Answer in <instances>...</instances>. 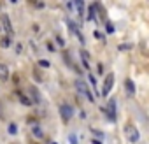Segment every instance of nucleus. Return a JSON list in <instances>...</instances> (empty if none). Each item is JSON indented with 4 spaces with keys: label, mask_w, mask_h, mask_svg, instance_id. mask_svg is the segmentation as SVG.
Returning <instances> with one entry per match:
<instances>
[{
    "label": "nucleus",
    "mask_w": 149,
    "mask_h": 144,
    "mask_svg": "<svg viewBox=\"0 0 149 144\" xmlns=\"http://www.w3.org/2000/svg\"><path fill=\"white\" fill-rule=\"evenodd\" d=\"M125 134H126V139H128L130 142H139V141H140V134H139L137 127H133L132 123H126Z\"/></svg>",
    "instance_id": "obj_1"
},
{
    "label": "nucleus",
    "mask_w": 149,
    "mask_h": 144,
    "mask_svg": "<svg viewBox=\"0 0 149 144\" xmlns=\"http://www.w3.org/2000/svg\"><path fill=\"white\" fill-rule=\"evenodd\" d=\"M76 88H77V91H79L81 95H84L90 102H95V97H93V93L90 91V88H88L86 83H82V81H76Z\"/></svg>",
    "instance_id": "obj_2"
},
{
    "label": "nucleus",
    "mask_w": 149,
    "mask_h": 144,
    "mask_svg": "<svg viewBox=\"0 0 149 144\" xmlns=\"http://www.w3.org/2000/svg\"><path fill=\"white\" fill-rule=\"evenodd\" d=\"M60 114H61V119L67 123V121L74 116V107L65 102V104H61V106H60Z\"/></svg>",
    "instance_id": "obj_3"
},
{
    "label": "nucleus",
    "mask_w": 149,
    "mask_h": 144,
    "mask_svg": "<svg viewBox=\"0 0 149 144\" xmlns=\"http://www.w3.org/2000/svg\"><path fill=\"white\" fill-rule=\"evenodd\" d=\"M105 114L111 121H116V98H109L107 107H105Z\"/></svg>",
    "instance_id": "obj_4"
},
{
    "label": "nucleus",
    "mask_w": 149,
    "mask_h": 144,
    "mask_svg": "<svg viewBox=\"0 0 149 144\" xmlns=\"http://www.w3.org/2000/svg\"><path fill=\"white\" fill-rule=\"evenodd\" d=\"M112 85H114V74H107L105 76V81H103V88H102V95L107 97L109 91L112 90Z\"/></svg>",
    "instance_id": "obj_5"
},
{
    "label": "nucleus",
    "mask_w": 149,
    "mask_h": 144,
    "mask_svg": "<svg viewBox=\"0 0 149 144\" xmlns=\"http://www.w3.org/2000/svg\"><path fill=\"white\" fill-rule=\"evenodd\" d=\"M2 27H4V30H5V32L12 33V25H11V19H9L5 14L2 16Z\"/></svg>",
    "instance_id": "obj_6"
},
{
    "label": "nucleus",
    "mask_w": 149,
    "mask_h": 144,
    "mask_svg": "<svg viewBox=\"0 0 149 144\" xmlns=\"http://www.w3.org/2000/svg\"><path fill=\"white\" fill-rule=\"evenodd\" d=\"M125 88H126V91H128V95H135V85H133L132 79L125 81Z\"/></svg>",
    "instance_id": "obj_7"
},
{
    "label": "nucleus",
    "mask_w": 149,
    "mask_h": 144,
    "mask_svg": "<svg viewBox=\"0 0 149 144\" xmlns=\"http://www.w3.org/2000/svg\"><path fill=\"white\" fill-rule=\"evenodd\" d=\"M0 79H2V81H7L9 79V69L4 63H0Z\"/></svg>",
    "instance_id": "obj_8"
},
{
    "label": "nucleus",
    "mask_w": 149,
    "mask_h": 144,
    "mask_svg": "<svg viewBox=\"0 0 149 144\" xmlns=\"http://www.w3.org/2000/svg\"><path fill=\"white\" fill-rule=\"evenodd\" d=\"M30 95H32V98H30V102H32V104H33V102H40V95H39V91L33 88V86H30Z\"/></svg>",
    "instance_id": "obj_9"
},
{
    "label": "nucleus",
    "mask_w": 149,
    "mask_h": 144,
    "mask_svg": "<svg viewBox=\"0 0 149 144\" xmlns=\"http://www.w3.org/2000/svg\"><path fill=\"white\" fill-rule=\"evenodd\" d=\"M81 60H82V63H84V67L86 69H90V55H88V51H81Z\"/></svg>",
    "instance_id": "obj_10"
},
{
    "label": "nucleus",
    "mask_w": 149,
    "mask_h": 144,
    "mask_svg": "<svg viewBox=\"0 0 149 144\" xmlns=\"http://www.w3.org/2000/svg\"><path fill=\"white\" fill-rule=\"evenodd\" d=\"M88 19H90V21H97V14H95V5H90V9H88Z\"/></svg>",
    "instance_id": "obj_11"
},
{
    "label": "nucleus",
    "mask_w": 149,
    "mask_h": 144,
    "mask_svg": "<svg viewBox=\"0 0 149 144\" xmlns=\"http://www.w3.org/2000/svg\"><path fill=\"white\" fill-rule=\"evenodd\" d=\"M32 134H33L35 137H39V139L44 135V134H42V130H40V127H37V125H33V127H32Z\"/></svg>",
    "instance_id": "obj_12"
},
{
    "label": "nucleus",
    "mask_w": 149,
    "mask_h": 144,
    "mask_svg": "<svg viewBox=\"0 0 149 144\" xmlns=\"http://www.w3.org/2000/svg\"><path fill=\"white\" fill-rule=\"evenodd\" d=\"M7 130H9V134H11V135H16V134H18V125H16V123H9Z\"/></svg>",
    "instance_id": "obj_13"
},
{
    "label": "nucleus",
    "mask_w": 149,
    "mask_h": 144,
    "mask_svg": "<svg viewBox=\"0 0 149 144\" xmlns=\"http://www.w3.org/2000/svg\"><path fill=\"white\" fill-rule=\"evenodd\" d=\"M0 44H2V48H9V46L12 44V40H11V37L7 35V37H4L2 40H0Z\"/></svg>",
    "instance_id": "obj_14"
},
{
    "label": "nucleus",
    "mask_w": 149,
    "mask_h": 144,
    "mask_svg": "<svg viewBox=\"0 0 149 144\" xmlns=\"http://www.w3.org/2000/svg\"><path fill=\"white\" fill-rule=\"evenodd\" d=\"M76 7H77V12L79 14L84 12V2H82V0H76Z\"/></svg>",
    "instance_id": "obj_15"
},
{
    "label": "nucleus",
    "mask_w": 149,
    "mask_h": 144,
    "mask_svg": "<svg viewBox=\"0 0 149 144\" xmlns=\"http://www.w3.org/2000/svg\"><path fill=\"white\" fill-rule=\"evenodd\" d=\"M19 102H21V104H25V106H32V102H30V98L27 95H19Z\"/></svg>",
    "instance_id": "obj_16"
},
{
    "label": "nucleus",
    "mask_w": 149,
    "mask_h": 144,
    "mask_svg": "<svg viewBox=\"0 0 149 144\" xmlns=\"http://www.w3.org/2000/svg\"><path fill=\"white\" fill-rule=\"evenodd\" d=\"M105 30H107V33H112L114 32V25L111 21H105Z\"/></svg>",
    "instance_id": "obj_17"
},
{
    "label": "nucleus",
    "mask_w": 149,
    "mask_h": 144,
    "mask_svg": "<svg viewBox=\"0 0 149 144\" xmlns=\"http://www.w3.org/2000/svg\"><path fill=\"white\" fill-rule=\"evenodd\" d=\"M67 23H69V27H70V30L74 32V33H77V25L72 21V19H67Z\"/></svg>",
    "instance_id": "obj_18"
},
{
    "label": "nucleus",
    "mask_w": 149,
    "mask_h": 144,
    "mask_svg": "<svg viewBox=\"0 0 149 144\" xmlns=\"http://www.w3.org/2000/svg\"><path fill=\"white\" fill-rule=\"evenodd\" d=\"M69 144H79V142H77L76 134H70V135H69Z\"/></svg>",
    "instance_id": "obj_19"
},
{
    "label": "nucleus",
    "mask_w": 149,
    "mask_h": 144,
    "mask_svg": "<svg viewBox=\"0 0 149 144\" xmlns=\"http://www.w3.org/2000/svg\"><path fill=\"white\" fill-rule=\"evenodd\" d=\"M90 83H91V86H93V90H95V88H97V79H95L93 74H90Z\"/></svg>",
    "instance_id": "obj_20"
},
{
    "label": "nucleus",
    "mask_w": 149,
    "mask_h": 144,
    "mask_svg": "<svg viewBox=\"0 0 149 144\" xmlns=\"http://www.w3.org/2000/svg\"><path fill=\"white\" fill-rule=\"evenodd\" d=\"M39 65H40V67H44V69H48V67H49V61H46V60H39Z\"/></svg>",
    "instance_id": "obj_21"
},
{
    "label": "nucleus",
    "mask_w": 149,
    "mask_h": 144,
    "mask_svg": "<svg viewBox=\"0 0 149 144\" xmlns=\"http://www.w3.org/2000/svg\"><path fill=\"white\" fill-rule=\"evenodd\" d=\"M91 134H93V135H97V137H100V139L103 137V134H102V132H98V130H93V128H91Z\"/></svg>",
    "instance_id": "obj_22"
},
{
    "label": "nucleus",
    "mask_w": 149,
    "mask_h": 144,
    "mask_svg": "<svg viewBox=\"0 0 149 144\" xmlns=\"http://www.w3.org/2000/svg\"><path fill=\"white\" fill-rule=\"evenodd\" d=\"M56 42H58L60 46H65V42H63V39H61L60 35H56Z\"/></svg>",
    "instance_id": "obj_23"
},
{
    "label": "nucleus",
    "mask_w": 149,
    "mask_h": 144,
    "mask_svg": "<svg viewBox=\"0 0 149 144\" xmlns=\"http://www.w3.org/2000/svg\"><path fill=\"white\" fill-rule=\"evenodd\" d=\"M98 72H100V74L103 72V65H102V63H98Z\"/></svg>",
    "instance_id": "obj_24"
},
{
    "label": "nucleus",
    "mask_w": 149,
    "mask_h": 144,
    "mask_svg": "<svg viewBox=\"0 0 149 144\" xmlns=\"http://www.w3.org/2000/svg\"><path fill=\"white\" fill-rule=\"evenodd\" d=\"M91 142H93V144H102V142H100V141H97V139H93Z\"/></svg>",
    "instance_id": "obj_25"
},
{
    "label": "nucleus",
    "mask_w": 149,
    "mask_h": 144,
    "mask_svg": "<svg viewBox=\"0 0 149 144\" xmlns=\"http://www.w3.org/2000/svg\"><path fill=\"white\" fill-rule=\"evenodd\" d=\"M0 118H2V113H0Z\"/></svg>",
    "instance_id": "obj_26"
}]
</instances>
